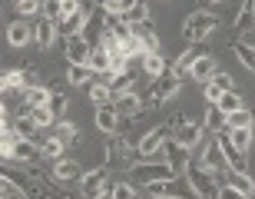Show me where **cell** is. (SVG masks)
I'll list each match as a JSON object with an SVG mask.
<instances>
[{
	"label": "cell",
	"instance_id": "obj_1",
	"mask_svg": "<svg viewBox=\"0 0 255 199\" xmlns=\"http://www.w3.org/2000/svg\"><path fill=\"white\" fill-rule=\"evenodd\" d=\"M179 86H182V76L179 73H172V70H166L162 76H156L149 86V93H146V103H142V110H149V106H162L169 96L179 93Z\"/></svg>",
	"mask_w": 255,
	"mask_h": 199
},
{
	"label": "cell",
	"instance_id": "obj_2",
	"mask_svg": "<svg viewBox=\"0 0 255 199\" xmlns=\"http://www.w3.org/2000/svg\"><path fill=\"white\" fill-rule=\"evenodd\" d=\"M186 183L192 186V193H196L199 199H219V186H216L212 173H209L202 163H189V166H186Z\"/></svg>",
	"mask_w": 255,
	"mask_h": 199
},
{
	"label": "cell",
	"instance_id": "obj_3",
	"mask_svg": "<svg viewBox=\"0 0 255 199\" xmlns=\"http://www.w3.org/2000/svg\"><path fill=\"white\" fill-rule=\"evenodd\" d=\"M212 30H216V17L209 10H192L189 17H186V23H182V37L192 43V40L212 37Z\"/></svg>",
	"mask_w": 255,
	"mask_h": 199
},
{
	"label": "cell",
	"instance_id": "obj_4",
	"mask_svg": "<svg viewBox=\"0 0 255 199\" xmlns=\"http://www.w3.org/2000/svg\"><path fill=\"white\" fill-rule=\"evenodd\" d=\"M132 176L142 183H156V180H172L176 176V170H172L166 160H142L132 166Z\"/></svg>",
	"mask_w": 255,
	"mask_h": 199
},
{
	"label": "cell",
	"instance_id": "obj_5",
	"mask_svg": "<svg viewBox=\"0 0 255 199\" xmlns=\"http://www.w3.org/2000/svg\"><path fill=\"white\" fill-rule=\"evenodd\" d=\"M166 140H169V123H162V126H152L149 133H142V140H139V153H142V160H152L156 153L166 146Z\"/></svg>",
	"mask_w": 255,
	"mask_h": 199
},
{
	"label": "cell",
	"instance_id": "obj_6",
	"mask_svg": "<svg viewBox=\"0 0 255 199\" xmlns=\"http://www.w3.org/2000/svg\"><path fill=\"white\" fill-rule=\"evenodd\" d=\"M106 176H110V166H96V170L83 173V180H80V186H83V196L86 199H96L106 193Z\"/></svg>",
	"mask_w": 255,
	"mask_h": 199
},
{
	"label": "cell",
	"instance_id": "obj_7",
	"mask_svg": "<svg viewBox=\"0 0 255 199\" xmlns=\"http://www.w3.org/2000/svg\"><path fill=\"white\" fill-rule=\"evenodd\" d=\"M199 163H202V166H206L209 173L229 170V166H226V153H222V143H219V133L206 143V150H202V160H199Z\"/></svg>",
	"mask_w": 255,
	"mask_h": 199
},
{
	"label": "cell",
	"instance_id": "obj_8",
	"mask_svg": "<svg viewBox=\"0 0 255 199\" xmlns=\"http://www.w3.org/2000/svg\"><path fill=\"white\" fill-rule=\"evenodd\" d=\"M236 37L255 40V0H242V7L236 13Z\"/></svg>",
	"mask_w": 255,
	"mask_h": 199
},
{
	"label": "cell",
	"instance_id": "obj_9",
	"mask_svg": "<svg viewBox=\"0 0 255 199\" xmlns=\"http://www.w3.org/2000/svg\"><path fill=\"white\" fill-rule=\"evenodd\" d=\"M219 143H222V153H226V166H229V173H242V176H249L246 153L232 146V140H229V133H226V136L219 133Z\"/></svg>",
	"mask_w": 255,
	"mask_h": 199
},
{
	"label": "cell",
	"instance_id": "obj_10",
	"mask_svg": "<svg viewBox=\"0 0 255 199\" xmlns=\"http://www.w3.org/2000/svg\"><path fill=\"white\" fill-rule=\"evenodd\" d=\"M90 53H93V47L86 43V37L80 33V37H70L66 40V63H90Z\"/></svg>",
	"mask_w": 255,
	"mask_h": 199
},
{
	"label": "cell",
	"instance_id": "obj_11",
	"mask_svg": "<svg viewBox=\"0 0 255 199\" xmlns=\"http://www.w3.org/2000/svg\"><path fill=\"white\" fill-rule=\"evenodd\" d=\"M57 37H60V27H57V20H50V17L37 20V30H33V40H37V47H40V50L53 47V43H57Z\"/></svg>",
	"mask_w": 255,
	"mask_h": 199
},
{
	"label": "cell",
	"instance_id": "obj_12",
	"mask_svg": "<svg viewBox=\"0 0 255 199\" xmlns=\"http://www.w3.org/2000/svg\"><path fill=\"white\" fill-rule=\"evenodd\" d=\"M162 153H169V156H166V163H169L176 173H186V166H189V150H186L179 140H166Z\"/></svg>",
	"mask_w": 255,
	"mask_h": 199
},
{
	"label": "cell",
	"instance_id": "obj_13",
	"mask_svg": "<svg viewBox=\"0 0 255 199\" xmlns=\"http://www.w3.org/2000/svg\"><path fill=\"white\" fill-rule=\"evenodd\" d=\"M189 76L196 80V83H202V86H206L209 80H216V57H212V53H202V57L192 63Z\"/></svg>",
	"mask_w": 255,
	"mask_h": 199
},
{
	"label": "cell",
	"instance_id": "obj_14",
	"mask_svg": "<svg viewBox=\"0 0 255 199\" xmlns=\"http://www.w3.org/2000/svg\"><path fill=\"white\" fill-rule=\"evenodd\" d=\"M202 136H206V126H199V123H186L176 130V140L186 146V150H196L199 143H202Z\"/></svg>",
	"mask_w": 255,
	"mask_h": 199
},
{
	"label": "cell",
	"instance_id": "obj_15",
	"mask_svg": "<svg viewBox=\"0 0 255 199\" xmlns=\"http://www.w3.org/2000/svg\"><path fill=\"white\" fill-rule=\"evenodd\" d=\"M113 110H116L120 116H136V113L142 110V100H139V96H136V93L129 90V93L113 96Z\"/></svg>",
	"mask_w": 255,
	"mask_h": 199
},
{
	"label": "cell",
	"instance_id": "obj_16",
	"mask_svg": "<svg viewBox=\"0 0 255 199\" xmlns=\"http://www.w3.org/2000/svg\"><path fill=\"white\" fill-rule=\"evenodd\" d=\"M116 126H120V113L113 110V103L110 106H96V130H103V133L113 136Z\"/></svg>",
	"mask_w": 255,
	"mask_h": 199
},
{
	"label": "cell",
	"instance_id": "obj_17",
	"mask_svg": "<svg viewBox=\"0 0 255 199\" xmlns=\"http://www.w3.org/2000/svg\"><path fill=\"white\" fill-rule=\"evenodd\" d=\"M110 53H123L126 60H132V57H146V47H142V40H136V37L129 33V37L116 40V47L110 50Z\"/></svg>",
	"mask_w": 255,
	"mask_h": 199
},
{
	"label": "cell",
	"instance_id": "obj_18",
	"mask_svg": "<svg viewBox=\"0 0 255 199\" xmlns=\"http://www.w3.org/2000/svg\"><path fill=\"white\" fill-rule=\"evenodd\" d=\"M30 40H33V30H30L23 20H17V23H10V27H7V43H10V47H27Z\"/></svg>",
	"mask_w": 255,
	"mask_h": 199
},
{
	"label": "cell",
	"instance_id": "obj_19",
	"mask_svg": "<svg viewBox=\"0 0 255 199\" xmlns=\"http://www.w3.org/2000/svg\"><path fill=\"white\" fill-rule=\"evenodd\" d=\"M53 176H57V180H83V166L76 160H57Z\"/></svg>",
	"mask_w": 255,
	"mask_h": 199
},
{
	"label": "cell",
	"instance_id": "obj_20",
	"mask_svg": "<svg viewBox=\"0 0 255 199\" xmlns=\"http://www.w3.org/2000/svg\"><path fill=\"white\" fill-rule=\"evenodd\" d=\"M37 156H43V153L37 150V143H33V140H23V136H20V140H17V146H13V156H10V160L30 163V160H37Z\"/></svg>",
	"mask_w": 255,
	"mask_h": 199
},
{
	"label": "cell",
	"instance_id": "obj_21",
	"mask_svg": "<svg viewBox=\"0 0 255 199\" xmlns=\"http://www.w3.org/2000/svg\"><path fill=\"white\" fill-rule=\"evenodd\" d=\"M202 57V53H196V47H186L179 53V60H176V63L169 66L172 73H179V76H189V70H192V63H196V60Z\"/></svg>",
	"mask_w": 255,
	"mask_h": 199
},
{
	"label": "cell",
	"instance_id": "obj_22",
	"mask_svg": "<svg viewBox=\"0 0 255 199\" xmlns=\"http://www.w3.org/2000/svg\"><path fill=\"white\" fill-rule=\"evenodd\" d=\"M90 76H93L90 63H73L70 70H66V83H70V86H86V83H90Z\"/></svg>",
	"mask_w": 255,
	"mask_h": 199
},
{
	"label": "cell",
	"instance_id": "obj_23",
	"mask_svg": "<svg viewBox=\"0 0 255 199\" xmlns=\"http://www.w3.org/2000/svg\"><path fill=\"white\" fill-rule=\"evenodd\" d=\"M229 140H232V146H236V150L249 153V146H252V140H255V133H252V126H236V130H229Z\"/></svg>",
	"mask_w": 255,
	"mask_h": 199
},
{
	"label": "cell",
	"instance_id": "obj_24",
	"mask_svg": "<svg viewBox=\"0 0 255 199\" xmlns=\"http://www.w3.org/2000/svg\"><path fill=\"white\" fill-rule=\"evenodd\" d=\"M232 50H236V57L249 66V73H255V40H252V47H249V40H236Z\"/></svg>",
	"mask_w": 255,
	"mask_h": 199
},
{
	"label": "cell",
	"instance_id": "obj_25",
	"mask_svg": "<svg viewBox=\"0 0 255 199\" xmlns=\"http://www.w3.org/2000/svg\"><path fill=\"white\" fill-rule=\"evenodd\" d=\"M90 103L93 106H110L113 103V90H110V83H90Z\"/></svg>",
	"mask_w": 255,
	"mask_h": 199
},
{
	"label": "cell",
	"instance_id": "obj_26",
	"mask_svg": "<svg viewBox=\"0 0 255 199\" xmlns=\"http://www.w3.org/2000/svg\"><path fill=\"white\" fill-rule=\"evenodd\" d=\"M17 140H20L17 126H7V130H0V153H3V160H10V156H13V146H17Z\"/></svg>",
	"mask_w": 255,
	"mask_h": 199
},
{
	"label": "cell",
	"instance_id": "obj_27",
	"mask_svg": "<svg viewBox=\"0 0 255 199\" xmlns=\"http://www.w3.org/2000/svg\"><path fill=\"white\" fill-rule=\"evenodd\" d=\"M142 70H146L152 80L162 76L166 73V60H162V53H146V57H142Z\"/></svg>",
	"mask_w": 255,
	"mask_h": 199
},
{
	"label": "cell",
	"instance_id": "obj_28",
	"mask_svg": "<svg viewBox=\"0 0 255 199\" xmlns=\"http://www.w3.org/2000/svg\"><path fill=\"white\" fill-rule=\"evenodd\" d=\"M100 7L103 10H110V13H132V10L139 7V0H100Z\"/></svg>",
	"mask_w": 255,
	"mask_h": 199
},
{
	"label": "cell",
	"instance_id": "obj_29",
	"mask_svg": "<svg viewBox=\"0 0 255 199\" xmlns=\"http://www.w3.org/2000/svg\"><path fill=\"white\" fill-rule=\"evenodd\" d=\"M10 90H27V73L23 70H7L3 73V93Z\"/></svg>",
	"mask_w": 255,
	"mask_h": 199
},
{
	"label": "cell",
	"instance_id": "obj_30",
	"mask_svg": "<svg viewBox=\"0 0 255 199\" xmlns=\"http://www.w3.org/2000/svg\"><path fill=\"white\" fill-rule=\"evenodd\" d=\"M202 126H206V130H212V133H222V126H226V113H222L219 106H209Z\"/></svg>",
	"mask_w": 255,
	"mask_h": 199
},
{
	"label": "cell",
	"instance_id": "obj_31",
	"mask_svg": "<svg viewBox=\"0 0 255 199\" xmlns=\"http://www.w3.org/2000/svg\"><path fill=\"white\" fill-rule=\"evenodd\" d=\"M90 70L106 76V73H110V53L100 50V47H93V53H90Z\"/></svg>",
	"mask_w": 255,
	"mask_h": 199
},
{
	"label": "cell",
	"instance_id": "obj_32",
	"mask_svg": "<svg viewBox=\"0 0 255 199\" xmlns=\"http://www.w3.org/2000/svg\"><path fill=\"white\" fill-rule=\"evenodd\" d=\"M132 83H136V73H132V70H126V73L113 76L110 90H113V96H120V93H129V90H132Z\"/></svg>",
	"mask_w": 255,
	"mask_h": 199
},
{
	"label": "cell",
	"instance_id": "obj_33",
	"mask_svg": "<svg viewBox=\"0 0 255 199\" xmlns=\"http://www.w3.org/2000/svg\"><path fill=\"white\" fill-rule=\"evenodd\" d=\"M63 150H66V143L60 140V136H50V140L40 146V153H43L47 160H63Z\"/></svg>",
	"mask_w": 255,
	"mask_h": 199
},
{
	"label": "cell",
	"instance_id": "obj_34",
	"mask_svg": "<svg viewBox=\"0 0 255 199\" xmlns=\"http://www.w3.org/2000/svg\"><path fill=\"white\" fill-rule=\"evenodd\" d=\"M216 106L229 116V113H236V110H242V96H239L236 90H229V93H222V100H219Z\"/></svg>",
	"mask_w": 255,
	"mask_h": 199
},
{
	"label": "cell",
	"instance_id": "obj_35",
	"mask_svg": "<svg viewBox=\"0 0 255 199\" xmlns=\"http://www.w3.org/2000/svg\"><path fill=\"white\" fill-rule=\"evenodd\" d=\"M226 126L229 130H236V126H252V116H249V110L242 106V110H236V113L226 116Z\"/></svg>",
	"mask_w": 255,
	"mask_h": 199
},
{
	"label": "cell",
	"instance_id": "obj_36",
	"mask_svg": "<svg viewBox=\"0 0 255 199\" xmlns=\"http://www.w3.org/2000/svg\"><path fill=\"white\" fill-rule=\"evenodd\" d=\"M30 120H33V123H37L40 130H43V126H50L53 120H57V116H53V110H50V106H37V110L30 113Z\"/></svg>",
	"mask_w": 255,
	"mask_h": 199
},
{
	"label": "cell",
	"instance_id": "obj_37",
	"mask_svg": "<svg viewBox=\"0 0 255 199\" xmlns=\"http://www.w3.org/2000/svg\"><path fill=\"white\" fill-rule=\"evenodd\" d=\"M229 180H232V186H236L239 193H246V196H252V193H255V183H252V176H242V173H232Z\"/></svg>",
	"mask_w": 255,
	"mask_h": 199
},
{
	"label": "cell",
	"instance_id": "obj_38",
	"mask_svg": "<svg viewBox=\"0 0 255 199\" xmlns=\"http://www.w3.org/2000/svg\"><path fill=\"white\" fill-rule=\"evenodd\" d=\"M43 10V0H17V13L20 17H33Z\"/></svg>",
	"mask_w": 255,
	"mask_h": 199
},
{
	"label": "cell",
	"instance_id": "obj_39",
	"mask_svg": "<svg viewBox=\"0 0 255 199\" xmlns=\"http://www.w3.org/2000/svg\"><path fill=\"white\" fill-rule=\"evenodd\" d=\"M57 136H60L63 143H76V140H80L76 126H73V123H66V120H60V123H57Z\"/></svg>",
	"mask_w": 255,
	"mask_h": 199
},
{
	"label": "cell",
	"instance_id": "obj_40",
	"mask_svg": "<svg viewBox=\"0 0 255 199\" xmlns=\"http://www.w3.org/2000/svg\"><path fill=\"white\" fill-rule=\"evenodd\" d=\"M37 130H40V126L33 123L30 116H20V120H17V133L23 136V140H33V136H37Z\"/></svg>",
	"mask_w": 255,
	"mask_h": 199
},
{
	"label": "cell",
	"instance_id": "obj_41",
	"mask_svg": "<svg viewBox=\"0 0 255 199\" xmlns=\"http://www.w3.org/2000/svg\"><path fill=\"white\" fill-rule=\"evenodd\" d=\"M43 17L63 20V0H43Z\"/></svg>",
	"mask_w": 255,
	"mask_h": 199
},
{
	"label": "cell",
	"instance_id": "obj_42",
	"mask_svg": "<svg viewBox=\"0 0 255 199\" xmlns=\"http://www.w3.org/2000/svg\"><path fill=\"white\" fill-rule=\"evenodd\" d=\"M222 93H226V90H222L216 80H209V83H206V103H209V106H216L219 100H222Z\"/></svg>",
	"mask_w": 255,
	"mask_h": 199
},
{
	"label": "cell",
	"instance_id": "obj_43",
	"mask_svg": "<svg viewBox=\"0 0 255 199\" xmlns=\"http://www.w3.org/2000/svg\"><path fill=\"white\" fill-rule=\"evenodd\" d=\"M113 199H136L132 183H116V186H113Z\"/></svg>",
	"mask_w": 255,
	"mask_h": 199
},
{
	"label": "cell",
	"instance_id": "obj_44",
	"mask_svg": "<svg viewBox=\"0 0 255 199\" xmlns=\"http://www.w3.org/2000/svg\"><path fill=\"white\" fill-rule=\"evenodd\" d=\"M50 110H53V116H60V120H63V113H66V96H60V93H53L50 96Z\"/></svg>",
	"mask_w": 255,
	"mask_h": 199
},
{
	"label": "cell",
	"instance_id": "obj_45",
	"mask_svg": "<svg viewBox=\"0 0 255 199\" xmlns=\"http://www.w3.org/2000/svg\"><path fill=\"white\" fill-rule=\"evenodd\" d=\"M219 199H246V193H239L232 183H222L219 186Z\"/></svg>",
	"mask_w": 255,
	"mask_h": 199
},
{
	"label": "cell",
	"instance_id": "obj_46",
	"mask_svg": "<svg viewBox=\"0 0 255 199\" xmlns=\"http://www.w3.org/2000/svg\"><path fill=\"white\" fill-rule=\"evenodd\" d=\"M23 73H27V90H33V86H40V70H37V66H27Z\"/></svg>",
	"mask_w": 255,
	"mask_h": 199
},
{
	"label": "cell",
	"instance_id": "obj_47",
	"mask_svg": "<svg viewBox=\"0 0 255 199\" xmlns=\"http://www.w3.org/2000/svg\"><path fill=\"white\" fill-rule=\"evenodd\" d=\"M216 83L222 86V90H226V93H229V90H236V83H232V76H229L226 70H222V73H216Z\"/></svg>",
	"mask_w": 255,
	"mask_h": 199
},
{
	"label": "cell",
	"instance_id": "obj_48",
	"mask_svg": "<svg viewBox=\"0 0 255 199\" xmlns=\"http://www.w3.org/2000/svg\"><path fill=\"white\" fill-rule=\"evenodd\" d=\"M132 13H136V20H146V23H149V7H146V3H139Z\"/></svg>",
	"mask_w": 255,
	"mask_h": 199
},
{
	"label": "cell",
	"instance_id": "obj_49",
	"mask_svg": "<svg viewBox=\"0 0 255 199\" xmlns=\"http://www.w3.org/2000/svg\"><path fill=\"white\" fill-rule=\"evenodd\" d=\"M96 199H113V190H110V193H103V196H96Z\"/></svg>",
	"mask_w": 255,
	"mask_h": 199
},
{
	"label": "cell",
	"instance_id": "obj_50",
	"mask_svg": "<svg viewBox=\"0 0 255 199\" xmlns=\"http://www.w3.org/2000/svg\"><path fill=\"white\" fill-rule=\"evenodd\" d=\"M206 3H209V7H216V3H226V0H206Z\"/></svg>",
	"mask_w": 255,
	"mask_h": 199
},
{
	"label": "cell",
	"instance_id": "obj_51",
	"mask_svg": "<svg viewBox=\"0 0 255 199\" xmlns=\"http://www.w3.org/2000/svg\"><path fill=\"white\" fill-rule=\"evenodd\" d=\"M252 133H255V116H252Z\"/></svg>",
	"mask_w": 255,
	"mask_h": 199
}]
</instances>
